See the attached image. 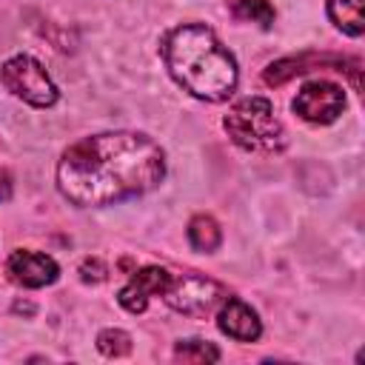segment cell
Instances as JSON below:
<instances>
[{"label": "cell", "instance_id": "9a60e30c", "mask_svg": "<svg viewBox=\"0 0 365 365\" xmlns=\"http://www.w3.org/2000/svg\"><path fill=\"white\" fill-rule=\"evenodd\" d=\"M97 348L106 356H125L131 354V336L120 328H106L97 334Z\"/></svg>", "mask_w": 365, "mask_h": 365}, {"label": "cell", "instance_id": "5b68a950", "mask_svg": "<svg viewBox=\"0 0 365 365\" xmlns=\"http://www.w3.org/2000/svg\"><path fill=\"white\" fill-rule=\"evenodd\" d=\"M0 80L14 97H20L29 106L46 108V106L57 103V86L51 83L43 63L29 54H17V57L6 60L0 66Z\"/></svg>", "mask_w": 365, "mask_h": 365}, {"label": "cell", "instance_id": "30bf717a", "mask_svg": "<svg viewBox=\"0 0 365 365\" xmlns=\"http://www.w3.org/2000/svg\"><path fill=\"white\" fill-rule=\"evenodd\" d=\"M217 314H220V331L237 342H254L262 334V322H259L257 311L237 297H228Z\"/></svg>", "mask_w": 365, "mask_h": 365}, {"label": "cell", "instance_id": "8fae6325", "mask_svg": "<svg viewBox=\"0 0 365 365\" xmlns=\"http://www.w3.org/2000/svg\"><path fill=\"white\" fill-rule=\"evenodd\" d=\"M328 17L334 26L351 37H359L365 31L362 23V0H328Z\"/></svg>", "mask_w": 365, "mask_h": 365}, {"label": "cell", "instance_id": "7a4b0ae2", "mask_svg": "<svg viewBox=\"0 0 365 365\" xmlns=\"http://www.w3.org/2000/svg\"><path fill=\"white\" fill-rule=\"evenodd\" d=\"M168 74L188 94L220 103L237 88V60L202 23H185L163 37Z\"/></svg>", "mask_w": 365, "mask_h": 365}, {"label": "cell", "instance_id": "8992f818", "mask_svg": "<svg viewBox=\"0 0 365 365\" xmlns=\"http://www.w3.org/2000/svg\"><path fill=\"white\" fill-rule=\"evenodd\" d=\"M311 68H336V71H348L354 88H359V68L362 63L356 57H334V54H299V57H282L277 63H271L262 71V80L268 86H282L285 80L305 74Z\"/></svg>", "mask_w": 365, "mask_h": 365}, {"label": "cell", "instance_id": "52a82bcc", "mask_svg": "<svg viewBox=\"0 0 365 365\" xmlns=\"http://www.w3.org/2000/svg\"><path fill=\"white\" fill-rule=\"evenodd\" d=\"M294 111L317 125L334 123L342 111H345V91L336 83L328 80H311L299 88V94L294 97Z\"/></svg>", "mask_w": 365, "mask_h": 365}, {"label": "cell", "instance_id": "5bb4252c", "mask_svg": "<svg viewBox=\"0 0 365 365\" xmlns=\"http://www.w3.org/2000/svg\"><path fill=\"white\" fill-rule=\"evenodd\" d=\"M174 356L182 359V362H217V359H220V351H217L211 342L185 339V342H177Z\"/></svg>", "mask_w": 365, "mask_h": 365}, {"label": "cell", "instance_id": "6da1fadb", "mask_svg": "<svg viewBox=\"0 0 365 365\" xmlns=\"http://www.w3.org/2000/svg\"><path fill=\"white\" fill-rule=\"evenodd\" d=\"M165 177L163 148L140 131H103L68 145L57 163L60 194L80 208L114 205L157 188Z\"/></svg>", "mask_w": 365, "mask_h": 365}, {"label": "cell", "instance_id": "2e32d148", "mask_svg": "<svg viewBox=\"0 0 365 365\" xmlns=\"http://www.w3.org/2000/svg\"><path fill=\"white\" fill-rule=\"evenodd\" d=\"M80 274H83V279H86V282H103L108 271H106L103 259H97V257H88V259L80 265Z\"/></svg>", "mask_w": 365, "mask_h": 365}, {"label": "cell", "instance_id": "4fadbf2b", "mask_svg": "<svg viewBox=\"0 0 365 365\" xmlns=\"http://www.w3.org/2000/svg\"><path fill=\"white\" fill-rule=\"evenodd\" d=\"M231 11H234V17H240V20H254V23H259L262 29H268V26L274 23V6H271L268 0H234Z\"/></svg>", "mask_w": 365, "mask_h": 365}, {"label": "cell", "instance_id": "7c38bea8", "mask_svg": "<svg viewBox=\"0 0 365 365\" xmlns=\"http://www.w3.org/2000/svg\"><path fill=\"white\" fill-rule=\"evenodd\" d=\"M188 242H191L194 251H202V254L217 251L220 242H222V231H220L217 220L208 217V214H197L188 222Z\"/></svg>", "mask_w": 365, "mask_h": 365}, {"label": "cell", "instance_id": "3957f363", "mask_svg": "<svg viewBox=\"0 0 365 365\" xmlns=\"http://www.w3.org/2000/svg\"><path fill=\"white\" fill-rule=\"evenodd\" d=\"M222 125L234 145L257 154H274L285 148V128L274 114L271 100L265 97H242L237 100L228 114L222 117Z\"/></svg>", "mask_w": 365, "mask_h": 365}, {"label": "cell", "instance_id": "277c9868", "mask_svg": "<svg viewBox=\"0 0 365 365\" xmlns=\"http://www.w3.org/2000/svg\"><path fill=\"white\" fill-rule=\"evenodd\" d=\"M163 297L174 311L185 317H211L228 299V288L202 274H171Z\"/></svg>", "mask_w": 365, "mask_h": 365}, {"label": "cell", "instance_id": "ba28073f", "mask_svg": "<svg viewBox=\"0 0 365 365\" xmlns=\"http://www.w3.org/2000/svg\"><path fill=\"white\" fill-rule=\"evenodd\" d=\"M168 282H171V271L148 265V268H140L131 274V279L120 288L117 299L128 314H143L148 308V299L163 294L168 288Z\"/></svg>", "mask_w": 365, "mask_h": 365}, {"label": "cell", "instance_id": "e0dca14e", "mask_svg": "<svg viewBox=\"0 0 365 365\" xmlns=\"http://www.w3.org/2000/svg\"><path fill=\"white\" fill-rule=\"evenodd\" d=\"M9 197H11V174L0 168V202H6Z\"/></svg>", "mask_w": 365, "mask_h": 365}, {"label": "cell", "instance_id": "9c48e42d", "mask_svg": "<svg viewBox=\"0 0 365 365\" xmlns=\"http://www.w3.org/2000/svg\"><path fill=\"white\" fill-rule=\"evenodd\" d=\"M6 274L11 277V282H17L23 288H43V285H51L57 279L60 268L48 254L20 248V251H14L9 257Z\"/></svg>", "mask_w": 365, "mask_h": 365}]
</instances>
